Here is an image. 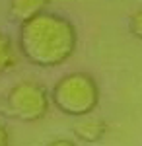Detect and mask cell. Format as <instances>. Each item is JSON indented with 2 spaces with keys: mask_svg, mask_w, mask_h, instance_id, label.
Wrapping results in <instances>:
<instances>
[{
  "mask_svg": "<svg viewBox=\"0 0 142 146\" xmlns=\"http://www.w3.org/2000/svg\"><path fill=\"white\" fill-rule=\"evenodd\" d=\"M78 33L74 23L64 16L43 12L20 25L18 51L20 55L41 68H55L64 64L74 55Z\"/></svg>",
  "mask_w": 142,
  "mask_h": 146,
  "instance_id": "obj_1",
  "label": "cell"
},
{
  "mask_svg": "<svg viewBox=\"0 0 142 146\" xmlns=\"http://www.w3.org/2000/svg\"><path fill=\"white\" fill-rule=\"evenodd\" d=\"M51 103L62 115L86 117L99 105L98 80L88 72H68L53 86Z\"/></svg>",
  "mask_w": 142,
  "mask_h": 146,
  "instance_id": "obj_2",
  "label": "cell"
},
{
  "mask_svg": "<svg viewBox=\"0 0 142 146\" xmlns=\"http://www.w3.org/2000/svg\"><path fill=\"white\" fill-rule=\"evenodd\" d=\"M51 107V94L43 84L23 80L12 86L4 98V113L22 123H35L41 121L49 113Z\"/></svg>",
  "mask_w": 142,
  "mask_h": 146,
  "instance_id": "obj_3",
  "label": "cell"
},
{
  "mask_svg": "<svg viewBox=\"0 0 142 146\" xmlns=\"http://www.w3.org/2000/svg\"><path fill=\"white\" fill-rule=\"evenodd\" d=\"M109 127L103 119L98 117H80L76 123L72 125V133L78 140L82 142H99L103 136L107 135Z\"/></svg>",
  "mask_w": 142,
  "mask_h": 146,
  "instance_id": "obj_4",
  "label": "cell"
},
{
  "mask_svg": "<svg viewBox=\"0 0 142 146\" xmlns=\"http://www.w3.org/2000/svg\"><path fill=\"white\" fill-rule=\"evenodd\" d=\"M51 0H10V18L20 25L47 12Z\"/></svg>",
  "mask_w": 142,
  "mask_h": 146,
  "instance_id": "obj_5",
  "label": "cell"
},
{
  "mask_svg": "<svg viewBox=\"0 0 142 146\" xmlns=\"http://www.w3.org/2000/svg\"><path fill=\"white\" fill-rule=\"evenodd\" d=\"M18 60H20V51L16 49L14 41L8 35L0 31V74L16 68Z\"/></svg>",
  "mask_w": 142,
  "mask_h": 146,
  "instance_id": "obj_6",
  "label": "cell"
},
{
  "mask_svg": "<svg viewBox=\"0 0 142 146\" xmlns=\"http://www.w3.org/2000/svg\"><path fill=\"white\" fill-rule=\"evenodd\" d=\"M129 31H131L132 37H136V39L142 41V8L136 10L129 18Z\"/></svg>",
  "mask_w": 142,
  "mask_h": 146,
  "instance_id": "obj_7",
  "label": "cell"
},
{
  "mask_svg": "<svg viewBox=\"0 0 142 146\" xmlns=\"http://www.w3.org/2000/svg\"><path fill=\"white\" fill-rule=\"evenodd\" d=\"M0 146H10V133L2 121H0Z\"/></svg>",
  "mask_w": 142,
  "mask_h": 146,
  "instance_id": "obj_8",
  "label": "cell"
},
{
  "mask_svg": "<svg viewBox=\"0 0 142 146\" xmlns=\"http://www.w3.org/2000/svg\"><path fill=\"white\" fill-rule=\"evenodd\" d=\"M47 146H78L74 140H70V138H55V140H51Z\"/></svg>",
  "mask_w": 142,
  "mask_h": 146,
  "instance_id": "obj_9",
  "label": "cell"
}]
</instances>
